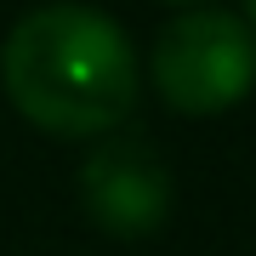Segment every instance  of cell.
<instances>
[{"instance_id": "5", "label": "cell", "mask_w": 256, "mask_h": 256, "mask_svg": "<svg viewBox=\"0 0 256 256\" xmlns=\"http://www.w3.org/2000/svg\"><path fill=\"white\" fill-rule=\"evenodd\" d=\"M165 6H200V0H165Z\"/></svg>"}, {"instance_id": "1", "label": "cell", "mask_w": 256, "mask_h": 256, "mask_svg": "<svg viewBox=\"0 0 256 256\" xmlns=\"http://www.w3.org/2000/svg\"><path fill=\"white\" fill-rule=\"evenodd\" d=\"M0 86L12 108L52 137H108L137 108V52L108 12L52 0L12 23Z\"/></svg>"}, {"instance_id": "4", "label": "cell", "mask_w": 256, "mask_h": 256, "mask_svg": "<svg viewBox=\"0 0 256 256\" xmlns=\"http://www.w3.org/2000/svg\"><path fill=\"white\" fill-rule=\"evenodd\" d=\"M245 23H250V28H256V0H245Z\"/></svg>"}, {"instance_id": "2", "label": "cell", "mask_w": 256, "mask_h": 256, "mask_svg": "<svg viewBox=\"0 0 256 256\" xmlns=\"http://www.w3.org/2000/svg\"><path fill=\"white\" fill-rule=\"evenodd\" d=\"M154 86L165 108L188 120L239 108L256 86V28L216 6H194L171 18L154 40Z\"/></svg>"}, {"instance_id": "3", "label": "cell", "mask_w": 256, "mask_h": 256, "mask_svg": "<svg viewBox=\"0 0 256 256\" xmlns=\"http://www.w3.org/2000/svg\"><path fill=\"white\" fill-rule=\"evenodd\" d=\"M80 205L102 234L142 239L171 216V171L148 137H108L80 165Z\"/></svg>"}]
</instances>
